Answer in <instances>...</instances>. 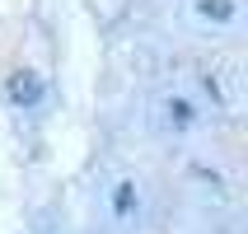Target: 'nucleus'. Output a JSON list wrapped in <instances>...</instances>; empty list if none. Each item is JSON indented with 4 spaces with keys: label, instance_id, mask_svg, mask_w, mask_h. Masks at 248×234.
Here are the masks:
<instances>
[{
    "label": "nucleus",
    "instance_id": "f257e3e1",
    "mask_svg": "<svg viewBox=\"0 0 248 234\" xmlns=\"http://www.w3.org/2000/svg\"><path fill=\"white\" fill-rule=\"evenodd\" d=\"M202 70H206L211 98H216L225 112H239V103H244V61H239L234 52H216Z\"/></svg>",
    "mask_w": 248,
    "mask_h": 234
},
{
    "label": "nucleus",
    "instance_id": "f03ea898",
    "mask_svg": "<svg viewBox=\"0 0 248 234\" xmlns=\"http://www.w3.org/2000/svg\"><path fill=\"white\" fill-rule=\"evenodd\" d=\"M10 103H38L42 98V84H38V75L33 70H19V75H10Z\"/></svg>",
    "mask_w": 248,
    "mask_h": 234
},
{
    "label": "nucleus",
    "instance_id": "7ed1b4c3",
    "mask_svg": "<svg viewBox=\"0 0 248 234\" xmlns=\"http://www.w3.org/2000/svg\"><path fill=\"white\" fill-rule=\"evenodd\" d=\"M206 19H234V0H202Z\"/></svg>",
    "mask_w": 248,
    "mask_h": 234
},
{
    "label": "nucleus",
    "instance_id": "20e7f679",
    "mask_svg": "<svg viewBox=\"0 0 248 234\" xmlns=\"http://www.w3.org/2000/svg\"><path fill=\"white\" fill-rule=\"evenodd\" d=\"M126 202H131V183H122V187H117V211H126Z\"/></svg>",
    "mask_w": 248,
    "mask_h": 234
}]
</instances>
